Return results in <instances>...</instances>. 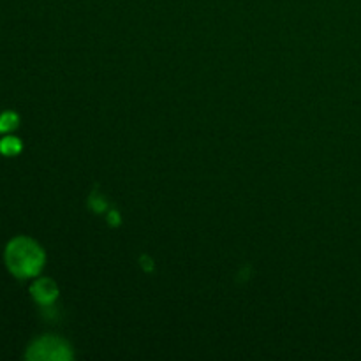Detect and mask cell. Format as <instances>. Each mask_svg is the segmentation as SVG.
Wrapping results in <instances>:
<instances>
[{"label":"cell","instance_id":"obj_3","mask_svg":"<svg viewBox=\"0 0 361 361\" xmlns=\"http://www.w3.org/2000/svg\"><path fill=\"white\" fill-rule=\"evenodd\" d=\"M32 296L35 298V302L41 303V305H49L53 300L56 298V286L53 284L49 279H39L34 286H32Z\"/></svg>","mask_w":361,"mask_h":361},{"label":"cell","instance_id":"obj_4","mask_svg":"<svg viewBox=\"0 0 361 361\" xmlns=\"http://www.w3.org/2000/svg\"><path fill=\"white\" fill-rule=\"evenodd\" d=\"M21 152V141L14 136H6L2 141H0V154L4 155H18Z\"/></svg>","mask_w":361,"mask_h":361},{"label":"cell","instance_id":"obj_5","mask_svg":"<svg viewBox=\"0 0 361 361\" xmlns=\"http://www.w3.org/2000/svg\"><path fill=\"white\" fill-rule=\"evenodd\" d=\"M20 123V118H18L16 113L6 111L0 115V133H11L14 130Z\"/></svg>","mask_w":361,"mask_h":361},{"label":"cell","instance_id":"obj_2","mask_svg":"<svg viewBox=\"0 0 361 361\" xmlns=\"http://www.w3.org/2000/svg\"><path fill=\"white\" fill-rule=\"evenodd\" d=\"M69 358V345L55 337L39 338L27 351V360L32 361H63Z\"/></svg>","mask_w":361,"mask_h":361},{"label":"cell","instance_id":"obj_1","mask_svg":"<svg viewBox=\"0 0 361 361\" xmlns=\"http://www.w3.org/2000/svg\"><path fill=\"white\" fill-rule=\"evenodd\" d=\"M6 264L16 279H30L39 275L44 264V252L30 238L18 236L6 247Z\"/></svg>","mask_w":361,"mask_h":361}]
</instances>
